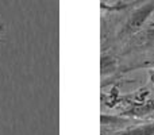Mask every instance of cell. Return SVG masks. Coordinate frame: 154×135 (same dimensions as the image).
<instances>
[{"instance_id":"1","label":"cell","mask_w":154,"mask_h":135,"mask_svg":"<svg viewBox=\"0 0 154 135\" xmlns=\"http://www.w3.org/2000/svg\"><path fill=\"white\" fill-rule=\"evenodd\" d=\"M101 135H154V119L103 114Z\"/></svg>"},{"instance_id":"2","label":"cell","mask_w":154,"mask_h":135,"mask_svg":"<svg viewBox=\"0 0 154 135\" xmlns=\"http://www.w3.org/2000/svg\"><path fill=\"white\" fill-rule=\"evenodd\" d=\"M150 81H152V84L154 87V68L150 69Z\"/></svg>"},{"instance_id":"3","label":"cell","mask_w":154,"mask_h":135,"mask_svg":"<svg viewBox=\"0 0 154 135\" xmlns=\"http://www.w3.org/2000/svg\"><path fill=\"white\" fill-rule=\"evenodd\" d=\"M3 30H4V24H3V22H2V20H0V35H2Z\"/></svg>"}]
</instances>
